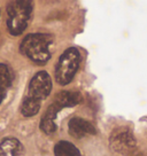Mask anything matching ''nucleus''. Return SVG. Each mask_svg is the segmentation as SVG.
Wrapping results in <instances>:
<instances>
[{
    "mask_svg": "<svg viewBox=\"0 0 147 156\" xmlns=\"http://www.w3.org/2000/svg\"><path fill=\"white\" fill-rule=\"evenodd\" d=\"M53 38L47 34H30L25 37L20 45L21 53L29 58L37 64H45L51 58L49 46Z\"/></svg>",
    "mask_w": 147,
    "mask_h": 156,
    "instance_id": "obj_1",
    "label": "nucleus"
},
{
    "mask_svg": "<svg viewBox=\"0 0 147 156\" xmlns=\"http://www.w3.org/2000/svg\"><path fill=\"white\" fill-rule=\"evenodd\" d=\"M34 4L29 0L12 1L7 6V27L13 36L21 34L32 16Z\"/></svg>",
    "mask_w": 147,
    "mask_h": 156,
    "instance_id": "obj_2",
    "label": "nucleus"
},
{
    "mask_svg": "<svg viewBox=\"0 0 147 156\" xmlns=\"http://www.w3.org/2000/svg\"><path fill=\"white\" fill-rule=\"evenodd\" d=\"M81 63V54L78 49L68 48L58 60L55 67V79L60 85H67L73 80Z\"/></svg>",
    "mask_w": 147,
    "mask_h": 156,
    "instance_id": "obj_3",
    "label": "nucleus"
},
{
    "mask_svg": "<svg viewBox=\"0 0 147 156\" xmlns=\"http://www.w3.org/2000/svg\"><path fill=\"white\" fill-rule=\"evenodd\" d=\"M51 90H52L51 76L46 71H39L30 80L28 94L25 98L38 103H41L43 100L48 97Z\"/></svg>",
    "mask_w": 147,
    "mask_h": 156,
    "instance_id": "obj_4",
    "label": "nucleus"
},
{
    "mask_svg": "<svg viewBox=\"0 0 147 156\" xmlns=\"http://www.w3.org/2000/svg\"><path fill=\"white\" fill-rule=\"evenodd\" d=\"M136 138L131 130L127 127H120L112 133L109 139V146L114 153L131 154L136 149Z\"/></svg>",
    "mask_w": 147,
    "mask_h": 156,
    "instance_id": "obj_5",
    "label": "nucleus"
},
{
    "mask_svg": "<svg viewBox=\"0 0 147 156\" xmlns=\"http://www.w3.org/2000/svg\"><path fill=\"white\" fill-rule=\"evenodd\" d=\"M68 130L69 133L76 139L84 138L88 134H95V132H97L91 123L83 118H79V117H74L69 121Z\"/></svg>",
    "mask_w": 147,
    "mask_h": 156,
    "instance_id": "obj_6",
    "label": "nucleus"
},
{
    "mask_svg": "<svg viewBox=\"0 0 147 156\" xmlns=\"http://www.w3.org/2000/svg\"><path fill=\"white\" fill-rule=\"evenodd\" d=\"M62 108L59 105L54 102L47 108V110L45 112L44 116L40 121V129L46 133V134H52L56 130V124H55V118L58 112L61 110Z\"/></svg>",
    "mask_w": 147,
    "mask_h": 156,
    "instance_id": "obj_7",
    "label": "nucleus"
},
{
    "mask_svg": "<svg viewBox=\"0 0 147 156\" xmlns=\"http://www.w3.org/2000/svg\"><path fill=\"white\" fill-rule=\"evenodd\" d=\"M82 94L75 91H62L56 94V97L54 99V102L59 105L60 107L66 108V107H74L76 105L82 102Z\"/></svg>",
    "mask_w": 147,
    "mask_h": 156,
    "instance_id": "obj_8",
    "label": "nucleus"
},
{
    "mask_svg": "<svg viewBox=\"0 0 147 156\" xmlns=\"http://www.w3.org/2000/svg\"><path fill=\"white\" fill-rule=\"evenodd\" d=\"M23 148L15 138H6L0 142V156H21Z\"/></svg>",
    "mask_w": 147,
    "mask_h": 156,
    "instance_id": "obj_9",
    "label": "nucleus"
},
{
    "mask_svg": "<svg viewBox=\"0 0 147 156\" xmlns=\"http://www.w3.org/2000/svg\"><path fill=\"white\" fill-rule=\"evenodd\" d=\"M12 83H13L12 69L6 64L0 63V103L5 99Z\"/></svg>",
    "mask_w": 147,
    "mask_h": 156,
    "instance_id": "obj_10",
    "label": "nucleus"
},
{
    "mask_svg": "<svg viewBox=\"0 0 147 156\" xmlns=\"http://www.w3.org/2000/svg\"><path fill=\"white\" fill-rule=\"evenodd\" d=\"M55 156H82L77 147L69 141H59L54 147Z\"/></svg>",
    "mask_w": 147,
    "mask_h": 156,
    "instance_id": "obj_11",
    "label": "nucleus"
},
{
    "mask_svg": "<svg viewBox=\"0 0 147 156\" xmlns=\"http://www.w3.org/2000/svg\"><path fill=\"white\" fill-rule=\"evenodd\" d=\"M132 156H144V155H142V154H137V155H132Z\"/></svg>",
    "mask_w": 147,
    "mask_h": 156,
    "instance_id": "obj_12",
    "label": "nucleus"
}]
</instances>
